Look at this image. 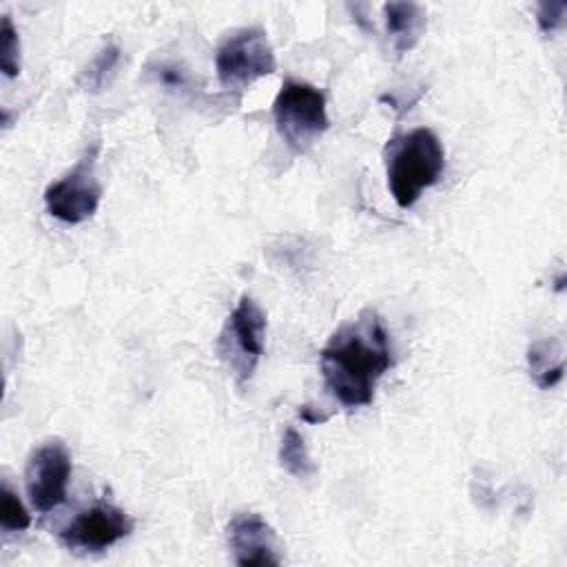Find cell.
Here are the masks:
<instances>
[{"label":"cell","instance_id":"cell-1","mask_svg":"<svg viewBox=\"0 0 567 567\" xmlns=\"http://www.w3.org/2000/svg\"><path fill=\"white\" fill-rule=\"evenodd\" d=\"M392 363L390 334L372 308L337 328L319 352L323 385L346 410L370 405L379 379Z\"/></svg>","mask_w":567,"mask_h":567},{"label":"cell","instance_id":"cell-2","mask_svg":"<svg viewBox=\"0 0 567 567\" xmlns=\"http://www.w3.org/2000/svg\"><path fill=\"white\" fill-rule=\"evenodd\" d=\"M445 168V148L432 128L419 126L394 135L385 146L388 190L396 206L410 208L434 186Z\"/></svg>","mask_w":567,"mask_h":567},{"label":"cell","instance_id":"cell-3","mask_svg":"<svg viewBox=\"0 0 567 567\" xmlns=\"http://www.w3.org/2000/svg\"><path fill=\"white\" fill-rule=\"evenodd\" d=\"M277 133L295 153H306L330 126L326 95L301 80H284L272 102Z\"/></svg>","mask_w":567,"mask_h":567},{"label":"cell","instance_id":"cell-4","mask_svg":"<svg viewBox=\"0 0 567 567\" xmlns=\"http://www.w3.org/2000/svg\"><path fill=\"white\" fill-rule=\"evenodd\" d=\"M266 328L268 319L261 306L250 295H241L217 337V354L237 385L255 374L266 346Z\"/></svg>","mask_w":567,"mask_h":567},{"label":"cell","instance_id":"cell-5","mask_svg":"<svg viewBox=\"0 0 567 567\" xmlns=\"http://www.w3.org/2000/svg\"><path fill=\"white\" fill-rule=\"evenodd\" d=\"M277 69L275 49L259 27L237 29L224 38L215 53L217 80L228 91H244Z\"/></svg>","mask_w":567,"mask_h":567},{"label":"cell","instance_id":"cell-6","mask_svg":"<svg viewBox=\"0 0 567 567\" xmlns=\"http://www.w3.org/2000/svg\"><path fill=\"white\" fill-rule=\"evenodd\" d=\"M97 146L84 153V157L60 179L44 188V206L51 217L62 224H82L100 206L102 184L95 175Z\"/></svg>","mask_w":567,"mask_h":567},{"label":"cell","instance_id":"cell-7","mask_svg":"<svg viewBox=\"0 0 567 567\" xmlns=\"http://www.w3.org/2000/svg\"><path fill=\"white\" fill-rule=\"evenodd\" d=\"M71 478V454L60 439L35 447L24 467L27 496L35 512L47 514L66 501Z\"/></svg>","mask_w":567,"mask_h":567},{"label":"cell","instance_id":"cell-8","mask_svg":"<svg viewBox=\"0 0 567 567\" xmlns=\"http://www.w3.org/2000/svg\"><path fill=\"white\" fill-rule=\"evenodd\" d=\"M133 518L117 505L95 503L66 523L58 538L73 551H104L133 532Z\"/></svg>","mask_w":567,"mask_h":567},{"label":"cell","instance_id":"cell-9","mask_svg":"<svg viewBox=\"0 0 567 567\" xmlns=\"http://www.w3.org/2000/svg\"><path fill=\"white\" fill-rule=\"evenodd\" d=\"M226 538L235 563L241 567L281 563L275 529L255 512L235 514L226 525Z\"/></svg>","mask_w":567,"mask_h":567},{"label":"cell","instance_id":"cell-10","mask_svg":"<svg viewBox=\"0 0 567 567\" xmlns=\"http://www.w3.org/2000/svg\"><path fill=\"white\" fill-rule=\"evenodd\" d=\"M385 33L396 55L412 51L425 33V9L416 2H385L383 4Z\"/></svg>","mask_w":567,"mask_h":567},{"label":"cell","instance_id":"cell-11","mask_svg":"<svg viewBox=\"0 0 567 567\" xmlns=\"http://www.w3.org/2000/svg\"><path fill=\"white\" fill-rule=\"evenodd\" d=\"M527 368L529 377L540 390H549L563 381L565 361H563V343L556 337L538 339L527 348Z\"/></svg>","mask_w":567,"mask_h":567},{"label":"cell","instance_id":"cell-12","mask_svg":"<svg viewBox=\"0 0 567 567\" xmlns=\"http://www.w3.org/2000/svg\"><path fill=\"white\" fill-rule=\"evenodd\" d=\"M122 62V51L115 42H104L97 53L93 55V60L86 64V69L82 71V86L84 91H91V93H100L104 91L111 80L115 78L117 73V66Z\"/></svg>","mask_w":567,"mask_h":567},{"label":"cell","instance_id":"cell-13","mask_svg":"<svg viewBox=\"0 0 567 567\" xmlns=\"http://www.w3.org/2000/svg\"><path fill=\"white\" fill-rule=\"evenodd\" d=\"M279 465L295 478H310L317 472V465L308 454L306 441L295 427H286V432L281 434Z\"/></svg>","mask_w":567,"mask_h":567},{"label":"cell","instance_id":"cell-14","mask_svg":"<svg viewBox=\"0 0 567 567\" xmlns=\"http://www.w3.org/2000/svg\"><path fill=\"white\" fill-rule=\"evenodd\" d=\"M0 525L4 532H22L31 525V516L18 494L4 481L0 487Z\"/></svg>","mask_w":567,"mask_h":567},{"label":"cell","instance_id":"cell-15","mask_svg":"<svg viewBox=\"0 0 567 567\" xmlns=\"http://www.w3.org/2000/svg\"><path fill=\"white\" fill-rule=\"evenodd\" d=\"M0 69L7 78H16L20 73V38L9 16H2L0 27Z\"/></svg>","mask_w":567,"mask_h":567},{"label":"cell","instance_id":"cell-16","mask_svg":"<svg viewBox=\"0 0 567 567\" xmlns=\"http://www.w3.org/2000/svg\"><path fill=\"white\" fill-rule=\"evenodd\" d=\"M565 18H567L565 0H543L536 7V24L545 35L560 31L565 27Z\"/></svg>","mask_w":567,"mask_h":567},{"label":"cell","instance_id":"cell-17","mask_svg":"<svg viewBox=\"0 0 567 567\" xmlns=\"http://www.w3.org/2000/svg\"><path fill=\"white\" fill-rule=\"evenodd\" d=\"M155 75H157V80L162 82V84H166V86H173V89H182V86H186V73L179 69V66H175V64H166V62H162V64H157L155 66Z\"/></svg>","mask_w":567,"mask_h":567},{"label":"cell","instance_id":"cell-18","mask_svg":"<svg viewBox=\"0 0 567 567\" xmlns=\"http://www.w3.org/2000/svg\"><path fill=\"white\" fill-rule=\"evenodd\" d=\"M297 414H299V419L306 421V423H326V421H328V414L315 410L312 405H299Z\"/></svg>","mask_w":567,"mask_h":567}]
</instances>
